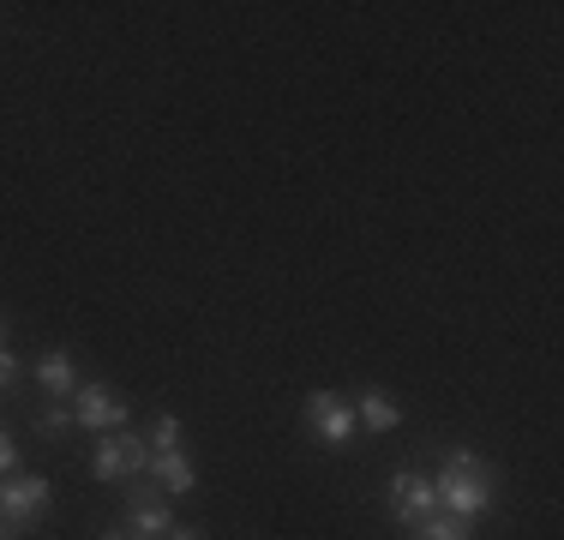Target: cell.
Masks as SVG:
<instances>
[{"mask_svg": "<svg viewBox=\"0 0 564 540\" xmlns=\"http://www.w3.org/2000/svg\"><path fill=\"white\" fill-rule=\"evenodd\" d=\"M409 534L414 540H475V522H456V517H445V510H433V517H421Z\"/></svg>", "mask_w": 564, "mask_h": 540, "instance_id": "cell-11", "label": "cell"}, {"mask_svg": "<svg viewBox=\"0 0 564 540\" xmlns=\"http://www.w3.org/2000/svg\"><path fill=\"white\" fill-rule=\"evenodd\" d=\"M48 505H55V486L43 475H7L0 480V522H7L12 534H31L36 522L48 517Z\"/></svg>", "mask_w": 564, "mask_h": 540, "instance_id": "cell-3", "label": "cell"}, {"mask_svg": "<svg viewBox=\"0 0 564 540\" xmlns=\"http://www.w3.org/2000/svg\"><path fill=\"white\" fill-rule=\"evenodd\" d=\"M7 336H12V331H7V318H0V348H7Z\"/></svg>", "mask_w": 564, "mask_h": 540, "instance_id": "cell-17", "label": "cell"}, {"mask_svg": "<svg viewBox=\"0 0 564 540\" xmlns=\"http://www.w3.org/2000/svg\"><path fill=\"white\" fill-rule=\"evenodd\" d=\"M73 426H85V432H127V421H132V402L120 397V390L109 385V378H78V390H73Z\"/></svg>", "mask_w": 564, "mask_h": 540, "instance_id": "cell-2", "label": "cell"}, {"mask_svg": "<svg viewBox=\"0 0 564 540\" xmlns=\"http://www.w3.org/2000/svg\"><path fill=\"white\" fill-rule=\"evenodd\" d=\"M306 432H313L325 451H348L355 444V409H348V397H337V390H306V409H301Z\"/></svg>", "mask_w": 564, "mask_h": 540, "instance_id": "cell-5", "label": "cell"}, {"mask_svg": "<svg viewBox=\"0 0 564 540\" xmlns=\"http://www.w3.org/2000/svg\"><path fill=\"white\" fill-rule=\"evenodd\" d=\"M144 468H151V444H144V432H102L97 451H90V475L109 480V486L144 475Z\"/></svg>", "mask_w": 564, "mask_h": 540, "instance_id": "cell-4", "label": "cell"}, {"mask_svg": "<svg viewBox=\"0 0 564 540\" xmlns=\"http://www.w3.org/2000/svg\"><path fill=\"white\" fill-rule=\"evenodd\" d=\"M181 439H186L181 414H151V432H144V444H151V451H181Z\"/></svg>", "mask_w": 564, "mask_h": 540, "instance_id": "cell-12", "label": "cell"}, {"mask_svg": "<svg viewBox=\"0 0 564 540\" xmlns=\"http://www.w3.org/2000/svg\"><path fill=\"white\" fill-rule=\"evenodd\" d=\"M433 493H438V510H445V517L480 522L492 505H499V475H492V463H480L468 444H451V451L438 456Z\"/></svg>", "mask_w": 564, "mask_h": 540, "instance_id": "cell-1", "label": "cell"}, {"mask_svg": "<svg viewBox=\"0 0 564 540\" xmlns=\"http://www.w3.org/2000/svg\"><path fill=\"white\" fill-rule=\"evenodd\" d=\"M97 540H127V534H120V529H115V534H97Z\"/></svg>", "mask_w": 564, "mask_h": 540, "instance_id": "cell-19", "label": "cell"}, {"mask_svg": "<svg viewBox=\"0 0 564 540\" xmlns=\"http://www.w3.org/2000/svg\"><path fill=\"white\" fill-rule=\"evenodd\" d=\"M348 409H355V426H360V432H372V439H384V432H397V426H402V402H397L384 385H367L355 402H348Z\"/></svg>", "mask_w": 564, "mask_h": 540, "instance_id": "cell-7", "label": "cell"}, {"mask_svg": "<svg viewBox=\"0 0 564 540\" xmlns=\"http://www.w3.org/2000/svg\"><path fill=\"white\" fill-rule=\"evenodd\" d=\"M36 432H43V439H66V432H73V409H66V402H48V409L36 414Z\"/></svg>", "mask_w": 564, "mask_h": 540, "instance_id": "cell-13", "label": "cell"}, {"mask_svg": "<svg viewBox=\"0 0 564 540\" xmlns=\"http://www.w3.org/2000/svg\"><path fill=\"white\" fill-rule=\"evenodd\" d=\"M127 540H163L174 534V510L163 505V498H127V529H120Z\"/></svg>", "mask_w": 564, "mask_h": 540, "instance_id": "cell-8", "label": "cell"}, {"mask_svg": "<svg viewBox=\"0 0 564 540\" xmlns=\"http://www.w3.org/2000/svg\"><path fill=\"white\" fill-rule=\"evenodd\" d=\"M169 540H205V529H174Z\"/></svg>", "mask_w": 564, "mask_h": 540, "instance_id": "cell-16", "label": "cell"}, {"mask_svg": "<svg viewBox=\"0 0 564 540\" xmlns=\"http://www.w3.org/2000/svg\"><path fill=\"white\" fill-rule=\"evenodd\" d=\"M384 510H391L402 529H414L421 517H433V510H438L433 475H426V468H397V475L384 480Z\"/></svg>", "mask_w": 564, "mask_h": 540, "instance_id": "cell-6", "label": "cell"}, {"mask_svg": "<svg viewBox=\"0 0 564 540\" xmlns=\"http://www.w3.org/2000/svg\"><path fill=\"white\" fill-rule=\"evenodd\" d=\"M7 475H19V439L0 432V480H7Z\"/></svg>", "mask_w": 564, "mask_h": 540, "instance_id": "cell-15", "label": "cell"}, {"mask_svg": "<svg viewBox=\"0 0 564 540\" xmlns=\"http://www.w3.org/2000/svg\"><path fill=\"white\" fill-rule=\"evenodd\" d=\"M24 378V367H19V355H12V348H0V397H7L12 385H19Z\"/></svg>", "mask_w": 564, "mask_h": 540, "instance_id": "cell-14", "label": "cell"}, {"mask_svg": "<svg viewBox=\"0 0 564 540\" xmlns=\"http://www.w3.org/2000/svg\"><path fill=\"white\" fill-rule=\"evenodd\" d=\"M151 475H156V486H163V498H181V493L198 486V468H193L186 451H151Z\"/></svg>", "mask_w": 564, "mask_h": 540, "instance_id": "cell-10", "label": "cell"}, {"mask_svg": "<svg viewBox=\"0 0 564 540\" xmlns=\"http://www.w3.org/2000/svg\"><path fill=\"white\" fill-rule=\"evenodd\" d=\"M0 540H19V534H12V529H7V522H0Z\"/></svg>", "mask_w": 564, "mask_h": 540, "instance_id": "cell-18", "label": "cell"}, {"mask_svg": "<svg viewBox=\"0 0 564 540\" xmlns=\"http://www.w3.org/2000/svg\"><path fill=\"white\" fill-rule=\"evenodd\" d=\"M36 385H43V397H48V402H73V390H78L73 355H66V348H48V355L36 360Z\"/></svg>", "mask_w": 564, "mask_h": 540, "instance_id": "cell-9", "label": "cell"}]
</instances>
